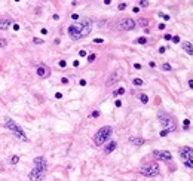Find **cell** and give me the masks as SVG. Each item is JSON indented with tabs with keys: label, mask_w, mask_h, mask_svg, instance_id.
I'll list each match as a JSON object with an SVG mask.
<instances>
[{
	"label": "cell",
	"mask_w": 193,
	"mask_h": 181,
	"mask_svg": "<svg viewBox=\"0 0 193 181\" xmlns=\"http://www.w3.org/2000/svg\"><path fill=\"white\" fill-rule=\"evenodd\" d=\"M100 114H101V113H100L98 110H94V111L91 113V117H100Z\"/></svg>",
	"instance_id": "f546056e"
},
{
	"label": "cell",
	"mask_w": 193,
	"mask_h": 181,
	"mask_svg": "<svg viewBox=\"0 0 193 181\" xmlns=\"http://www.w3.org/2000/svg\"><path fill=\"white\" fill-rule=\"evenodd\" d=\"M5 126L8 129H11L14 134H15L16 137H18L19 140H23V141H28V138H27L25 135V132L23 131V128L19 126V125H16L15 122L12 120V119H9V117H6V120H5Z\"/></svg>",
	"instance_id": "5b68a950"
},
{
	"label": "cell",
	"mask_w": 193,
	"mask_h": 181,
	"mask_svg": "<svg viewBox=\"0 0 193 181\" xmlns=\"http://www.w3.org/2000/svg\"><path fill=\"white\" fill-rule=\"evenodd\" d=\"M12 24H14L12 18H0V30H9Z\"/></svg>",
	"instance_id": "8fae6325"
},
{
	"label": "cell",
	"mask_w": 193,
	"mask_h": 181,
	"mask_svg": "<svg viewBox=\"0 0 193 181\" xmlns=\"http://www.w3.org/2000/svg\"><path fill=\"white\" fill-rule=\"evenodd\" d=\"M126 6H128V4H126L125 2H122V3H119V6H118V8H119V11H125V9H126Z\"/></svg>",
	"instance_id": "4316f807"
},
{
	"label": "cell",
	"mask_w": 193,
	"mask_h": 181,
	"mask_svg": "<svg viewBox=\"0 0 193 181\" xmlns=\"http://www.w3.org/2000/svg\"><path fill=\"white\" fill-rule=\"evenodd\" d=\"M162 68L165 70V71H171L172 70V67H171V64H168V62H165V64H162Z\"/></svg>",
	"instance_id": "cb8c5ba5"
},
{
	"label": "cell",
	"mask_w": 193,
	"mask_h": 181,
	"mask_svg": "<svg viewBox=\"0 0 193 181\" xmlns=\"http://www.w3.org/2000/svg\"><path fill=\"white\" fill-rule=\"evenodd\" d=\"M149 65H150V68H155V67H156L155 61H150V62H149Z\"/></svg>",
	"instance_id": "d590c367"
},
{
	"label": "cell",
	"mask_w": 193,
	"mask_h": 181,
	"mask_svg": "<svg viewBox=\"0 0 193 181\" xmlns=\"http://www.w3.org/2000/svg\"><path fill=\"white\" fill-rule=\"evenodd\" d=\"M178 155H180L181 160L184 162L186 168L192 169L193 168V150H192V147H189V146L187 147H181L178 150Z\"/></svg>",
	"instance_id": "8992f818"
},
{
	"label": "cell",
	"mask_w": 193,
	"mask_h": 181,
	"mask_svg": "<svg viewBox=\"0 0 193 181\" xmlns=\"http://www.w3.org/2000/svg\"><path fill=\"white\" fill-rule=\"evenodd\" d=\"M118 80H119L118 74H116V73H113V74L110 76V79L107 80V86H111V85H113V83H116Z\"/></svg>",
	"instance_id": "9a60e30c"
},
{
	"label": "cell",
	"mask_w": 193,
	"mask_h": 181,
	"mask_svg": "<svg viewBox=\"0 0 193 181\" xmlns=\"http://www.w3.org/2000/svg\"><path fill=\"white\" fill-rule=\"evenodd\" d=\"M159 30H165V24H159Z\"/></svg>",
	"instance_id": "f6af8a7d"
},
{
	"label": "cell",
	"mask_w": 193,
	"mask_h": 181,
	"mask_svg": "<svg viewBox=\"0 0 193 181\" xmlns=\"http://www.w3.org/2000/svg\"><path fill=\"white\" fill-rule=\"evenodd\" d=\"M52 18H53V19H55V21H58V19H60V16H58V15H57V13H55V15H53V16H52Z\"/></svg>",
	"instance_id": "c3c4849f"
},
{
	"label": "cell",
	"mask_w": 193,
	"mask_h": 181,
	"mask_svg": "<svg viewBox=\"0 0 193 181\" xmlns=\"http://www.w3.org/2000/svg\"><path fill=\"white\" fill-rule=\"evenodd\" d=\"M79 55L80 57H86V52L85 51H79Z\"/></svg>",
	"instance_id": "ab89813d"
},
{
	"label": "cell",
	"mask_w": 193,
	"mask_h": 181,
	"mask_svg": "<svg viewBox=\"0 0 193 181\" xmlns=\"http://www.w3.org/2000/svg\"><path fill=\"white\" fill-rule=\"evenodd\" d=\"M36 74H37L39 77H42V79H46V77L51 76V70H49V67H46L45 64H40V65H37V68H36Z\"/></svg>",
	"instance_id": "9c48e42d"
},
{
	"label": "cell",
	"mask_w": 193,
	"mask_h": 181,
	"mask_svg": "<svg viewBox=\"0 0 193 181\" xmlns=\"http://www.w3.org/2000/svg\"><path fill=\"white\" fill-rule=\"evenodd\" d=\"M111 134H113V128L111 126H102V128H100L97 131V134L94 135V144L98 146V147H101L102 144L111 137Z\"/></svg>",
	"instance_id": "3957f363"
},
{
	"label": "cell",
	"mask_w": 193,
	"mask_h": 181,
	"mask_svg": "<svg viewBox=\"0 0 193 181\" xmlns=\"http://www.w3.org/2000/svg\"><path fill=\"white\" fill-rule=\"evenodd\" d=\"M73 65H74V67H79V65H80L79 61H74V62H73Z\"/></svg>",
	"instance_id": "7dc6e473"
},
{
	"label": "cell",
	"mask_w": 193,
	"mask_h": 181,
	"mask_svg": "<svg viewBox=\"0 0 193 181\" xmlns=\"http://www.w3.org/2000/svg\"><path fill=\"white\" fill-rule=\"evenodd\" d=\"M138 24L140 27H147L149 25V19L147 18H141V19H138V22H135V25Z\"/></svg>",
	"instance_id": "2e32d148"
},
{
	"label": "cell",
	"mask_w": 193,
	"mask_h": 181,
	"mask_svg": "<svg viewBox=\"0 0 193 181\" xmlns=\"http://www.w3.org/2000/svg\"><path fill=\"white\" fill-rule=\"evenodd\" d=\"M33 163L34 168L28 174V178L31 181H42L43 177L46 175V159L43 156H37V157H34Z\"/></svg>",
	"instance_id": "7a4b0ae2"
},
{
	"label": "cell",
	"mask_w": 193,
	"mask_h": 181,
	"mask_svg": "<svg viewBox=\"0 0 193 181\" xmlns=\"http://www.w3.org/2000/svg\"><path fill=\"white\" fill-rule=\"evenodd\" d=\"M172 42H174V43H178V42H180V37H178V36H174V37H172Z\"/></svg>",
	"instance_id": "836d02e7"
},
{
	"label": "cell",
	"mask_w": 193,
	"mask_h": 181,
	"mask_svg": "<svg viewBox=\"0 0 193 181\" xmlns=\"http://www.w3.org/2000/svg\"><path fill=\"white\" fill-rule=\"evenodd\" d=\"M158 119L160 120V123H162V126H163V129L169 134V132H172V131H175V119L171 114H168V113H158Z\"/></svg>",
	"instance_id": "277c9868"
},
{
	"label": "cell",
	"mask_w": 193,
	"mask_h": 181,
	"mask_svg": "<svg viewBox=\"0 0 193 181\" xmlns=\"http://www.w3.org/2000/svg\"><path fill=\"white\" fill-rule=\"evenodd\" d=\"M153 156L156 159H159V160H171L172 159V155H171L169 151H160V150H155L153 151Z\"/></svg>",
	"instance_id": "30bf717a"
},
{
	"label": "cell",
	"mask_w": 193,
	"mask_h": 181,
	"mask_svg": "<svg viewBox=\"0 0 193 181\" xmlns=\"http://www.w3.org/2000/svg\"><path fill=\"white\" fill-rule=\"evenodd\" d=\"M100 181H102V180H100Z\"/></svg>",
	"instance_id": "681fc988"
},
{
	"label": "cell",
	"mask_w": 193,
	"mask_h": 181,
	"mask_svg": "<svg viewBox=\"0 0 193 181\" xmlns=\"http://www.w3.org/2000/svg\"><path fill=\"white\" fill-rule=\"evenodd\" d=\"M116 147H118V143H116V141H110L106 147H104V153H106V155H110L111 151L116 150Z\"/></svg>",
	"instance_id": "7c38bea8"
},
{
	"label": "cell",
	"mask_w": 193,
	"mask_h": 181,
	"mask_svg": "<svg viewBox=\"0 0 193 181\" xmlns=\"http://www.w3.org/2000/svg\"><path fill=\"white\" fill-rule=\"evenodd\" d=\"M132 83H134V86H143V85H144L143 79H134Z\"/></svg>",
	"instance_id": "ac0fdd59"
},
{
	"label": "cell",
	"mask_w": 193,
	"mask_h": 181,
	"mask_svg": "<svg viewBox=\"0 0 193 181\" xmlns=\"http://www.w3.org/2000/svg\"><path fill=\"white\" fill-rule=\"evenodd\" d=\"M119 27H120L122 30L131 31V30H134V28H135V21H134V19H131V18H123L120 22H119Z\"/></svg>",
	"instance_id": "ba28073f"
},
{
	"label": "cell",
	"mask_w": 193,
	"mask_h": 181,
	"mask_svg": "<svg viewBox=\"0 0 193 181\" xmlns=\"http://www.w3.org/2000/svg\"><path fill=\"white\" fill-rule=\"evenodd\" d=\"M125 94V88H119L118 91H113V97H119V95Z\"/></svg>",
	"instance_id": "e0dca14e"
},
{
	"label": "cell",
	"mask_w": 193,
	"mask_h": 181,
	"mask_svg": "<svg viewBox=\"0 0 193 181\" xmlns=\"http://www.w3.org/2000/svg\"><path fill=\"white\" fill-rule=\"evenodd\" d=\"M132 12H134V13H138V12H140V8H137V6H135V8L132 9Z\"/></svg>",
	"instance_id": "7bdbcfd3"
},
{
	"label": "cell",
	"mask_w": 193,
	"mask_h": 181,
	"mask_svg": "<svg viewBox=\"0 0 193 181\" xmlns=\"http://www.w3.org/2000/svg\"><path fill=\"white\" fill-rule=\"evenodd\" d=\"M61 82H62V83H68V79H65V77H62V79H61Z\"/></svg>",
	"instance_id": "bcb514c9"
},
{
	"label": "cell",
	"mask_w": 193,
	"mask_h": 181,
	"mask_svg": "<svg viewBox=\"0 0 193 181\" xmlns=\"http://www.w3.org/2000/svg\"><path fill=\"white\" fill-rule=\"evenodd\" d=\"M71 19H74V21H77V19H79V15H77V13H73V15H71Z\"/></svg>",
	"instance_id": "e575fe53"
},
{
	"label": "cell",
	"mask_w": 193,
	"mask_h": 181,
	"mask_svg": "<svg viewBox=\"0 0 193 181\" xmlns=\"http://www.w3.org/2000/svg\"><path fill=\"white\" fill-rule=\"evenodd\" d=\"M33 43H36V45H43L45 40H43V39H39V37H34L33 39Z\"/></svg>",
	"instance_id": "7402d4cb"
},
{
	"label": "cell",
	"mask_w": 193,
	"mask_h": 181,
	"mask_svg": "<svg viewBox=\"0 0 193 181\" xmlns=\"http://www.w3.org/2000/svg\"><path fill=\"white\" fill-rule=\"evenodd\" d=\"M14 30H15V31H19V25H18V24H14Z\"/></svg>",
	"instance_id": "b9f144b4"
},
{
	"label": "cell",
	"mask_w": 193,
	"mask_h": 181,
	"mask_svg": "<svg viewBox=\"0 0 193 181\" xmlns=\"http://www.w3.org/2000/svg\"><path fill=\"white\" fill-rule=\"evenodd\" d=\"M68 36L73 39V40H79V39H83L86 36L91 34V21L89 19H85L82 22L73 24V25L68 27Z\"/></svg>",
	"instance_id": "6da1fadb"
},
{
	"label": "cell",
	"mask_w": 193,
	"mask_h": 181,
	"mask_svg": "<svg viewBox=\"0 0 193 181\" xmlns=\"http://www.w3.org/2000/svg\"><path fill=\"white\" fill-rule=\"evenodd\" d=\"M135 43H138V45H146V43H147V39L146 37H138L135 40Z\"/></svg>",
	"instance_id": "ffe728a7"
},
{
	"label": "cell",
	"mask_w": 193,
	"mask_h": 181,
	"mask_svg": "<svg viewBox=\"0 0 193 181\" xmlns=\"http://www.w3.org/2000/svg\"><path fill=\"white\" fill-rule=\"evenodd\" d=\"M8 46V40L6 39H0V48H6Z\"/></svg>",
	"instance_id": "484cf974"
},
{
	"label": "cell",
	"mask_w": 193,
	"mask_h": 181,
	"mask_svg": "<svg viewBox=\"0 0 193 181\" xmlns=\"http://www.w3.org/2000/svg\"><path fill=\"white\" fill-rule=\"evenodd\" d=\"M129 143L135 144V146H143L144 138H141V137H131V138H129Z\"/></svg>",
	"instance_id": "5bb4252c"
},
{
	"label": "cell",
	"mask_w": 193,
	"mask_h": 181,
	"mask_svg": "<svg viewBox=\"0 0 193 181\" xmlns=\"http://www.w3.org/2000/svg\"><path fill=\"white\" fill-rule=\"evenodd\" d=\"M102 42H104V40H102V39H100V37H97V39H94V43H97V45H101Z\"/></svg>",
	"instance_id": "1f68e13d"
},
{
	"label": "cell",
	"mask_w": 193,
	"mask_h": 181,
	"mask_svg": "<svg viewBox=\"0 0 193 181\" xmlns=\"http://www.w3.org/2000/svg\"><path fill=\"white\" fill-rule=\"evenodd\" d=\"M116 107H122V101H120V99H116Z\"/></svg>",
	"instance_id": "f35d334b"
},
{
	"label": "cell",
	"mask_w": 193,
	"mask_h": 181,
	"mask_svg": "<svg viewBox=\"0 0 193 181\" xmlns=\"http://www.w3.org/2000/svg\"><path fill=\"white\" fill-rule=\"evenodd\" d=\"M138 4H140V6H143V8H147V6H149L150 3H149L147 0H141V2H140Z\"/></svg>",
	"instance_id": "83f0119b"
},
{
	"label": "cell",
	"mask_w": 193,
	"mask_h": 181,
	"mask_svg": "<svg viewBox=\"0 0 193 181\" xmlns=\"http://www.w3.org/2000/svg\"><path fill=\"white\" fill-rule=\"evenodd\" d=\"M140 101L143 102V104H147V102H149V97L146 94H141L140 95Z\"/></svg>",
	"instance_id": "d6986e66"
},
{
	"label": "cell",
	"mask_w": 193,
	"mask_h": 181,
	"mask_svg": "<svg viewBox=\"0 0 193 181\" xmlns=\"http://www.w3.org/2000/svg\"><path fill=\"white\" fill-rule=\"evenodd\" d=\"M19 162V156H12V157H11V163H12V165H16V163H18Z\"/></svg>",
	"instance_id": "44dd1931"
},
{
	"label": "cell",
	"mask_w": 193,
	"mask_h": 181,
	"mask_svg": "<svg viewBox=\"0 0 193 181\" xmlns=\"http://www.w3.org/2000/svg\"><path fill=\"white\" fill-rule=\"evenodd\" d=\"M95 58H97V55H95V53H91V55H88V62H94Z\"/></svg>",
	"instance_id": "d4e9b609"
},
{
	"label": "cell",
	"mask_w": 193,
	"mask_h": 181,
	"mask_svg": "<svg viewBox=\"0 0 193 181\" xmlns=\"http://www.w3.org/2000/svg\"><path fill=\"white\" fill-rule=\"evenodd\" d=\"M134 68H137V70H140V68H141V64H138V62H135V64H134Z\"/></svg>",
	"instance_id": "74e56055"
},
{
	"label": "cell",
	"mask_w": 193,
	"mask_h": 181,
	"mask_svg": "<svg viewBox=\"0 0 193 181\" xmlns=\"http://www.w3.org/2000/svg\"><path fill=\"white\" fill-rule=\"evenodd\" d=\"M58 65H60V67H61V68H64V67H67V62H65V61H64V60H61V61H60V62H58Z\"/></svg>",
	"instance_id": "4dcf8cb0"
},
{
	"label": "cell",
	"mask_w": 193,
	"mask_h": 181,
	"mask_svg": "<svg viewBox=\"0 0 193 181\" xmlns=\"http://www.w3.org/2000/svg\"><path fill=\"white\" fill-rule=\"evenodd\" d=\"M165 135H168V132L165 131V129H162V131L159 132V137H165Z\"/></svg>",
	"instance_id": "d6a6232c"
},
{
	"label": "cell",
	"mask_w": 193,
	"mask_h": 181,
	"mask_svg": "<svg viewBox=\"0 0 193 181\" xmlns=\"http://www.w3.org/2000/svg\"><path fill=\"white\" fill-rule=\"evenodd\" d=\"M183 49H184V52H186V53H189V55H193L192 42H184V43H183Z\"/></svg>",
	"instance_id": "4fadbf2b"
},
{
	"label": "cell",
	"mask_w": 193,
	"mask_h": 181,
	"mask_svg": "<svg viewBox=\"0 0 193 181\" xmlns=\"http://www.w3.org/2000/svg\"><path fill=\"white\" fill-rule=\"evenodd\" d=\"M55 97H57L58 99H61V98H62V94H61V92H57V94H55Z\"/></svg>",
	"instance_id": "8d00e7d4"
},
{
	"label": "cell",
	"mask_w": 193,
	"mask_h": 181,
	"mask_svg": "<svg viewBox=\"0 0 193 181\" xmlns=\"http://www.w3.org/2000/svg\"><path fill=\"white\" fill-rule=\"evenodd\" d=\"M172 39V36L171 34H165V40H171Z\"/></svg>",
	"instance_id": "60d3db41"
},
{
	"label": "cell",
	"mask_w": 193,
	"mask_h": 181,
	"mask_svg": "<svg viewBox=\"0 0 193 181\" xmlns=\"http://www.w3.org/2000/svg\"><path fill=\"white\" fill-rule=\"evenodd\" d=\"M159 172H160V169H159V165L158 163H150V165H146L140 169V174L143 177H150V178L158 177Z\"/></svg>",
	"instance_id": "52a82bcc"
},
{
	"label": "cell",
	"mask_w": 193,
	"mask_h": 181,
	"mask_svg": "<svg viewBox=\"0 0 193 181\" xmlns=\"http://www.w3.org/2000/svg\"><path fill=\"white\" fill-rule=\"evenodd\" d=\"M189 125H190V120L189 119H184V120H183V129H189Z\"/></svg>",
	"instance_id": "603a6c76"
},
{
	"label": "cell",
	"mask_w": 193,
	"mask_h": 181,
	"mask_svg": "<svg viewBox=\"0 0 193 181\" xmlns=\"http://www.w3.org/2000/svg\"><path fill=\"white\" fill-rule=\"evenodd\" d=\"M165 51H167V49H165L163 46H162V48H159V53H163V52H165Z\"/></svg>",
	"instance_id": "ee69618b"
},
{
	"label": "cell",
	"mask_w": 193,
	"mask_h": 181,
	"mask_svg": "<svg viewBox=\"0 0 193 181\" xmlns=\"http://www.w3.org/2000/svg\"><path fill=\"white\" fill-rule=\"evenodd\" d=\"M159 15L163 18V21H169V19H171V16H169V15H167V13H162V12H160Z\"/></svg>",
	"instance_id": "f1b7e54d"
}]
</instances>
